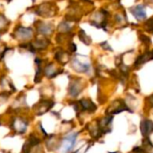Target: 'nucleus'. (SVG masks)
<instances>
[{
	"label": "nucleus",
	"instance_id": "nucleus-1",
	"mask_svg": "<svg viewBox=\"0 0 153 153\" xmlns=\"http://www.w3.org/2000/svg\"><path fill=\"white\" fill-rule=\"evenodd\" d=\"M142 134L145 137H148L153 133V122L150 119H143L140 125Z\"/></svg>",
	"mask_w": 153,
	"mask_h": 153
},
{
	"label": "nucleus",
	"instance_id": "nucleus-2",
	"mask_svg": "<svg viewBox=\"0 0 153 153\" xmlns=\"http://www.w3.org/2000/svg\"><path fill=\"white\" fill-rule=\"evenodd\" d=\"M76 137H77V134H72L68 136H66L64 139V143H63V152H69L76 141Z\"/></svg>",
	"mask_w": 153,
	"mask_h": 153
},
{
	"label": "nucleus",
	"instance_id": "nucleus-3",
	"mask_svg": "<svg viewBox=\"0 0 153 153\" xmlns=\"http://www.w3.org/2000/svg\"><path fill=\"white\" fill-rule=\"evenodd\" d=\"M15 37L21 39H30L32 36V30L30 28H24V27H19L16 29Z\"/></svg>",
	"mask_w": 153,
	"mask_h": 153
},
{
	"label": "nucleus",
	"instance_id": "nucleus-4",
	"mask_svg": "<svg viewBox=\"0 0 153 153\" xmlns=\"http://www.w3.org/2000/svg\"><path fill=\"white\" fill-rule=\"evenodd\" d=\"M130 11L132 14L137 19V20H143L146 18V12L143 5H136L132 8H130Z\"/></svg>",
	"mask_w": 153,
	"mask_h": 153
},
{
	"label": "nucleus",
	"instance_id": "nucleus-5",
	"mask_svg": "<svg viewBox=\"0 0 153 153\" xmlns=\"http://www.w3.org/2000/svg\"><path fill=\"white\" fill-rule=\"evenodd\" d=\"M38 30L44 35H48L53 32V25L50 23L46 22H39V25L38 26Z\"/></svg>",
	"mask_w": 153,
	"mask_h": 153
},
{
	"label": "nucleus",
	"instance_id": "nucleus-6",
	"mask_svg": "<svg viewBox=\"0 0 153 153\" xmlns=\"http://www.w3.org/2000/svg\"><path fill=\"white\" fill-rule=\"evenodd\" d=\"M73 67L77 71V72H80V73H86L89 68H90V65L88 64H82L81 63L78 59H74L73 60Z\"/></svg>",
	"mask_w": 153,
	"mask_h": 153
},
{
	"label": "nucleus",
	"instance_id": "nucleus-7",
	"mask_svg": "<svg viewBox=\"0 0 153 153\" xmlns=\"http://www.w3.org/2000/svg\"><path fill=\"white\" fill-rule=\"evenodd\" d=\"M80 105L82 106V109L88 110V111H91V112H94L96 110V108H97L95 104L92 101H91L90 100H86V99L82 100L80 101Z\"/></svg>",
	"mask_w": 153,
	"mask_h": 153
},
{
	"label": "nucleus",
	"instance_id": "nucleus-8",
	"mask_svg": "<svg viewBox=\"0 0 153 153\" xmlns=\"http://www.w3.org/2000/svg\"><path fill=\"white\" fill-rule=\"evenodd\" d=\"M48 44V41L47 39H37L35 42H33L31 45L34 49H43L45 48Z\"/></svg>",
	"mask_w": 153,
	"mask_h": 153
},
{
	"label": "nucleus",
	"instance_id": "nucleus-9",
	"mask_svg": "<svg viewBox=\"0 0 153 153\" xmlns=\"http://www.w3.org/2000/svg\"><path fill=\"white\" fill-rule=\"evenodd\" d=\"M49 12H50V4H48V3H46V4L39 5V7L37 10L38 14L44 15V16H46V13H49Z\"/></svg>",
	"mask_w": 153,
	"mask_h": 153
},
{
	"label": "nucleus",
	"instance_id": "nucleus-10",
	"mask_svg": "<svg viewBox=\"0 0 153 153\" xmlns=\"http://www.w3.org/2000/svg\"><path fill=\"white\" fill-rule=\"evenodd\" d=\"M82 89L80 87V85L78 84V82L73 83L70 87V94L73 95V97H76L80 92H81Z\"/></svg>",
	"mask_w": 153,
	"mask_h": 153
},
{
	"label": "nucleus",
	"instance_id": "nucleus-11",
	"mask_svg": "<svg viewBox=\"0 0 153 153\" xmlns=\"http://www.w3.org/2000/svg\"><path fill=\"white\" fill-rule=\"evenodd\" d=\"M79 38H80V39L84 43V44H86V45H89V44H91V39L85 34V32H84V30H80V33H79Z\"/></svg>",
	"mask_w": 153,
	"mask_h": 153
},
{
	"label": "nucleus",
	"instance_id": "nucleus-12",
	"mask_svg": "<svg viewBox=\"0 0 153 153\" xmlns=\"http://www.w3.org/2000/svg\"><path fill=\"white\" fill-rule=\"evenodd\" d=\"M58 29H59V30H62V31H64V32H66V31H68V30H71L70 26H69L66 22H63L62 23H60Z\"/></svg>",
	"mask_w": 153,
	"mask_h": 153
},
{
	"label": "nucleus",
	"instance_id": "nucleus-13",
	"mask_svg": "<svg viewBox=\"0 0 153 153\" xmlns=\"http://www.w3.org/2000/svg\"><path fill=\"white\" fill-rule=\"evenodd\" d=\"M70 50H71L72 52H74V51H76V46H75L74 43H72V44L70 45Z\"/></svg>",
	"mask_w": 153,
	"mask_h": 153
},
{
	"label": "nucleus",
	"instance_id": "nucleus-14",
	"mask_svg": "<svg viewBox=\"0 0 153 153\" xmlns=\"http://www.w3.org/2000/svg\"><path fill=\"white\" fill-rule=\"evenodd\" d=\"M149 100H150V102L152 104V106H153V95H152V96L150 97V99H149Z\"/></svg>",
	"mask_w": 153,
	"mask_h": 153
},
{
	"label": "nucleus",
	"instance_id": "nucleus-15",
	"mask_svg": "<svg viewBox=\"0 0 153 153\" xmlns=\"http://www.w3.org/2000/svg\"><path fill=\"white\" fill-rule=\"evenodd\" d=\"M112 153H121V152H112Z\"/></svg>",
	"mask_w": 153,
	"mask_h": 153
},
{
	"label": "nucleus",
	"instance_id": "nucleus-16",
	"mask_svg": "<svg viewBox=\"0 0 153 153\" xmlns=\"http://www.w3.org/2000/svg\"><path fill=\"white\" fill-rule=\"evenodd\" d=\"M33 1H34V0H33Z\"/></svg>",
	"mask_w": 153,
	"mask_h": 153
}]
</instances>
